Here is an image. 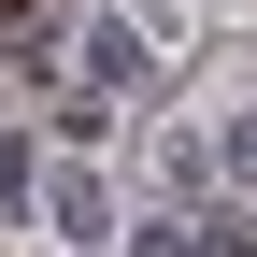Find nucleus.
<instances>
[{
    "mask_svg": "<svg viewBox=\"0 0 257 257\" xmlns=\"http://www.w3.org/2000/svg\"><path fill=\"white\" fill-rule=\"evenodd\" d=\"M43 214H57L72 243H114V200H100V172H57V186H43Z\"/></svg>",
    "mask_w": 257,
    "mask_h": 257,
    "instance_id": "obj_2",
    "label": "nucleus"
},
{
    "mask_svg": "<svg viewBox=\"0 0 257 257\" xmlns=\"http://www.w3.org/2000/svg\"><path fill=\"white\" fill-rule=\"evenodd\" d=\"M128 72H143V29H128V15H100V29H86V100H114Z\"/></svg>",
    "mask_w": 257,
    "mask_h": 257,
    "instance_id": "obj_1",
    "label": "nucleus"
},
{
    "mask_svg": "<svg viewBox=\"0 0 257 257\" xmlns=\"http://www.w3.org/2000/svg\"><path fill=\"white\" fill-rule=\"evenodd\" d=\"M229 172H243V186H257V114H243V128H229Z\"/></svg>",
    "mask_w": 257,
    "mask_h": 257,
    "instance_id": "obj_3",
    "label": "nucleus"
}]
</instances>
